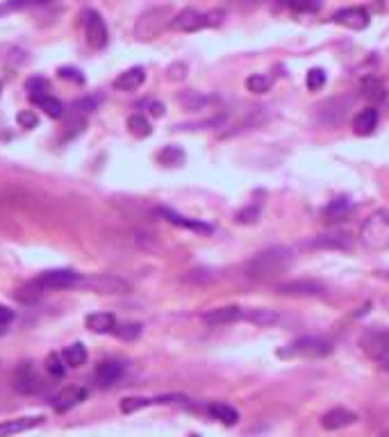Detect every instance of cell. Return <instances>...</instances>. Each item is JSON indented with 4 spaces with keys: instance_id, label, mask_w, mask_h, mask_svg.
I'll list each match as a JSON object with an SVG mask.
<instances>
[{
    "instance_id": "29",
    "label": "cell",
    "mask_w": 389,
    "mask_h": 437,
    "mask_svg": "<svg viewBox=\"0 0 389 437\" xmlns=\"http://www.w3.org/2000/svg\"><path fill=\"white\" fill-rule=\"evenodd\" d=\"M312 246L317 249H348L350 246V240L346 235H323V237H317L315 242H312Z\"/></svg>"
},
{
    "instance_id": "35",
    "label": "cell",
    "mask_w": 389,
    "mask_h": 437,
    "mask_svg": "<svg viewBox=\"0 0 389 437\" xmlns=\"http://www.w3.org/2000/svg\"><path fill=\"white\" fill-rule=\"evenodd\" d=\"M112 333L117 335L119 340L132 342V340H137V337L141 335V324H123V326H117Z\"/></svg>"
},
{
    "instance_id": "5",
    "label": "cell",
    "mask_w": 389,
    "mask_h": 437,
    "mask_svg": "<svg viewBox=\"0 0 389 437\" xmlns=\"http://www.w3.org/2000/svg\"><path fill=\"white\" fill-rule=\"evenodd\" d=\"M360 347L364 353L389 371V328H371L360 337Z\"/></svg>"
},
{
    "instance_id": "26",
    "label": "cell",
    "mask_w": 389,
    "mask_h": 437,
    "mask_svg": "<svg viewBox=\"0 0 389 437\" xmlns=\"http://www.w3.org/2000/svg\"><path fill=\"white\" fill-rule=\"evenodd\" d=\"M32 103L39 107V110H43L46 114H48V117H52V119H59L64 114L62 101H59V98H55V96H50V94H46L41 98H34Z\"/></svg>"
},
{
    "instance_id": "44",
    "label": "cell",
    "mask_w": 389,
    "mask_h": 437,
    "mask_svg": "<svg viewBox=\"0 0 389 437\" xmlns=\"http://www.w3.org/2000/svg\"><path fill=\"white\" fill-rule=\"evenodd\" d=\"M185 71H187L185 64H173V66H169V78L171 80H182L185 78Z\"/></svg>"
},
{
    "instance_id": "48",
    "label": "cell",
    "mask_w": 389,
    "mask_h": 437,
    "mask_svg": "<svg viewBox=\"0 0 389 437\" xmlns=\"http://www.w3.org/2000/svg\"><path fill=\"white\" fill-rule=\"evenodd\" d=\"M0 91H3V82H0Z\"/></svg>"
},
{
    "instance_id": "33",
    "label": "cell",
    "mask_w": 389,
    "mask_h": 437,
    "mask_svg": "<svg viewBox=\"0 0 389 437\" xmlns=\"http://www.w3.org/2000/svg\"><path fill=\"white\" fill-rule=\"evenodd\" d=\"M157 159L166 166H178L185 162V153H182L178 146H166V148L157 155Z\"/></svg>"
},
{
    "instance_id": "45",
    "label": "cell",
    "mask_w": 389,
    "mask_h": 437,
    "mask_svg": "<svg viewBox=\"0 0 389 437\" xmlns=\"http://www.w3.org/2000/svg\"><path fill=\"white\" fill-rule=\"evenodd\" d=\"M12 319H14V312L10 308H5V305H0V328H5Z\"/></svg>"
},
{
    "instance_id": "32",
    "label": "cell",
    "mask_w": 389,
    "mask_h": 437,
    "mask_svg": "<svg viewBox=\"0 0 389 437\" xmlns=\"http://www.w3.org/2000/svg\"><path fill=\"white\" fill-rule=\"evenodd\" d=\"M148 405H155V403H152V398H143V396H128V398H123V401H121L119 408H121V412H123V415H132V412L148 408Z\"/></svg>"
},
{
    "instance_id": "4",
    "label": "cell",
    "mask_w": 389,
    "mask_h": 437,
    "mask_svg": "<svg viewBox=\"0 0 389 437\" xmlns=\"http://www.w3.org/2000/svg\"><path fill=\"white\" fill-rule=\"evenodd\" d=\"M332 351L330 342L321 340V337H301L287 347L276 351V356L282 360H294V358H323Z\"/></svg>"
},
{
    "instance_id": "9",
    "label": "cell",
    "mask_w": 389,
    "mask_h": 437,
    "mask_svg": "<svg viewBox=\"0 0 389 437\" xmlns=\"http://www.w3.org/2000/svg\"><path fill=\"white\" fill-rule=\"evenodd\" d=\"M350 107V98H330L319 107V121L326 126H337L344 121L346 112Z\"/></svg>"
},
{
    "instance_id": "7",
    "label": "cell",
    "mask_w": 389,
    "mask_h": 437,
    "mask_svg": "<svg viewBox=\"0 0 389 437\" xmlns=\"http://www.w3.org/2000/svg\"><path fill=\"white\" fill-rule=\"evenodd\" d=\"M12 387L17 389L19 394H23V396H30V394L39 392V389H41V378H39V373H37V369L32 367V362L19 365V369L14 371V376H12Z\"/></svg>"
},
{
    "instance_id": "21",
    "label": "cell",
    "mask_w": 389,
    "mask_h": 437,
    "mask_svg": "<svg viewBox=\"0 0 389 437\" xmlns=\"http://www.w3.org/2000/svg\"><path fill=\"white\" fill-rule=\"evenodd\" d=\"M85 324L91 333L103 335V333H112L114 328H117V317H114L112 312H94L85 319Z\"/></svg>"
},
{
    "instance_id": "34",
    "label": "cell",
    "mask_w": 389,
    "mask_h": 437,
    "mask_svg": "<svg viewBox=\"0 0 389 437\" xmlns=\"http://www.w3.org/2000/svg\"><path fill=\"white\" fill-rule=\"evenodd\" d=\"M26 89L30 91V101H34V98H41L50 91V82L46 78H30L26 82Z\"/></svg>"
},
{
    "instance_id": "31",
    "label": "cell",
    "mask_w": 389,
    "mask_h": 437,
    "mask_svg": "<svg viewBox=\"0 0 389 437\" xmlns=\"http://www.w3.org/2000/svg\"><path fill=\"white\" fill-rule=\"evenodd\" d=\"M271 87H273V80L269 75H262V73L248 75V80H246V89L250 94H266V91H271Z\"/></svg>"
},
{
    "instance_id": "40",
    "label": "cell",
    "mask_w": 389,
    "mask_h": 437,
    "mask_svg": "<svg viewBox=\"0 0 389 437\" xmlns=\"http://www.w3.org/2000/svg\"><path fill=\"white\" fill-rule=\"evenodd\" d=\"M17 121H19V126H21V128H26V130H32V128L39 126V117H37V114H34L32 110H23V112H19Z\"/></svg>"
},
{
    "instance_id": "11",
    "label": "cell",
    "mask_w": 389,
    "mask_h": 437,
    "mask_svg": "<svg viewBox=\"0 0 389 437\" xmlns=\"http://www.w3.org/2000/svg\"><path fill=\"white\" fill-rule=\"evenodd\" d=\"M332 21L348 30H364L369 26V12L364 7H344L332 14Z\"/></svg>"
},
{
    "instance_id": "15",
    "label": "cell",
    "mask_w": 389,
    "mask_h": 437,
    "mask_svg": "<svg viewBox=\"0 0 389 437\" xmlns=\"http://www.w3.org/2000/svg\"><path fill=\"white\" fill-rule=\"evenodd\" d=\"M87 396H89V392L85 387H78V385L66 387L55 398H52V408H55L57 412H66V410L75 408V405H80Z\"/></svg>"
},
{
    "instance_id": "39",
    "label": "cell",
    "mask_w": 389,
    "mask_h": 437,
    "mask_svg": "<svg viewBox=\"0 0 389 437\" xmlns=\"http://www.w3.org/2000/svg\"><path fill=\"white\" fill-rule=\"evenodd\" d=\"M289 5H292L296 12H317L321 10L323 0H289Z\"/></svg>"
},
{
    "instance_id": "49",
    "label": "cell",
    "mask_w": 389,
    "mask_h": 437,
    "mask_svg": "<svg viewBox=\"0 0 389 437\" xmlns=\"http://www.w3.org/2000/svg\"><path fill=\"white\" fill-rule=\"evenodd\" d=\"M189 437H201V435H189Z\"/></svg>"
},
{
    "instance_id": "30",
    "label": "cell",
    "mask_w": 389,
    "mask_h": 437,
    "mask_svg": "<svg viewBox=\"0 0 389 437\" xmlns=\"http://www.w3.org/2000/svg\"><path fill=\"white\" fill-rule=\"evenodd\" d=\"M128 128H130V133L134 137H139V139H143V137H148L152 133L150 121L143 117V114H132V117L128 119Z\"/></svg>"
},
{
    "instance_id": "47",
    "label": "cell",
    "mask_w": 389,
    "mask_h": 437,
    "mask_svg": "<svg viewBox=\"0 0 389 437\" xmlns=\"http://www.w3.org/2000/svg\"><path fill=\"white\" fill-rule=\"evenodd\" d=\"M37 5H46V3H52V0H34Z\"/></svg>"
},
{
    "instance_id": "17",
    "label": "cell",
    "mask_w": 389,
    "mask_h": 437,
    "mask_svg": "<svg viewBox=\"0 0 389 437\" xmlns=\"http://www.w3.org/2000/svg\"><path fill=\"white\" fill-rule=\"evenodd\" d=\"M46 421V417H21V419H12V421H3L0 424V437H12L17 433H26L30 428L41 426Z\"/></svg>"
},
{
    "instance_id": "14",
    "label": "cell",
    "mask_w": 389,
    "mask_h": 437,
    "mask_svg": "<svg viewBox=\"0 0 389 437\" xmlns=\"http://www.w3.org/2000/svg\"><path fill=\"white\" fill-rule=\"evenodd\" d=\"M241 319H243V308H239V305H223V308H215L203 314V321L210 326H226Z\"/></svg>"
},
{
    "instance_id": "20",
    "label": "cell",
    "mask_w": 389,
    "mask_h": 437,
    "mask_svg": "<svg viewBox=\"0 0 389 437\" xmlns=\"http://www.w3.org/2000/svg\"><path fill=\"white\" fill-rule=\"evenodd\" d=\"M143 80H146V71H143L141 66H132V68H128L126 73H121L117 80H114V89H119V91H134V89H139Z\"/></svg>"
},
{
    "instance_id": "43",
    "label": "cell",
    "mask_w": 389,
    "mask_h": 437,
    "mask_svg": "<svg viewBox=\"0 0 389 437\" xmlns=\"http://www.w3.org/2000/svg\"><path fill=\"white\" fill-rule=\"evenodd\" d=\"M26 3H28V0H7V3L0 5V17H3V14H10V12L21 10V7H26Z\"/></svg>"
},
{
    "instance_id": "37",
    "label": "cell",
    "mask_w": 389,
    "mask_h": 437,
    "mask_svg": "<svg viewBox=\"0 0 389 437\" xmlns=\"http://www.w3.org/2000/svg\"><path fill=\"white\" fill-rule=\"evenodd\" d=\"M305 84H308L310 91H319L326 84V73L323 68H312V71L308 73V80H305Z\"/></svg>"
},
{
    "instance_id": "2",
    "label": "cell",
    "mask_w": 389,
    "mask_h": 437,
    "mask_svg": "<svg viewBox=\"0 0 389 437\" xmlns=\"http://www.w3.org/2000/svg\"><path fill=\"white\" fill-rule=\"evenodd\" d=\"M289 266V253L285 249L262 251L246 264V275L253 280H269Z\"/></svg>"
},
{
    "instance_id": "25",
    "label": "cell",
    "mask_w": 389,
    "mask_h": 437,
    "mask_svg": "<svg viewBox=\"0 0 389 437\" xmlns=\"http://www.w3.org/2000/svg\"><path fill=\"white\" fill-rule=\"evenodd\" d=\"M362 96L367 98V101H371V105H378V103H383L385 101V96H387V91H385V84L380 82L378 78H367L362 82Z\"/></svg>"
},
{
    "instance_id": "28",
    "label": "cell",
    "mask_w": 389,
    "mask_h": 437,
    "mask_svg": "<svg viewBox=\"0 0 389 437\" xmlns=\"http://www.w3.org/2000/svg\"><path fill=\"white\" fill-rule=\"evenodd\" d=\"M64 362L68 367H73V369H78V367L85 365L87 362V349H85V344L75 342L68 349H64Z\"/></svg>"
},
{
    "instance_id": "8",
    "label": "cell",
    "mask_w": 389,
    "mask_h": 437,
    "mask_svg": "<svg viewBox=\"0 0 389 437\" xmlns=\"http://www.w3.org/2000/svg\"><path fill=\"white\" fill-rule=\"evenodd\" d=\"M85 35H87V43L94 50H103L108 46V26H105L103 17L98 12H87V21H85Z\"/></svg>"
},
{
    "instance_id": "1",
    "label": "cell",
    "mask_w": 389,
    "mask_h": 437,
    "mask_svg": "<svg viewBox=\"0 0 389 437\" xmlns=\"http://www.w3.org/2000/svg\"><path fill=\"white\" fill-rule=\"evenodd\" d=\"M360 242L367 251L385 253L389 251V210H376L371 217L362 224Z\"/></svg>"
},
{
    "instance_id": "27",
    "label": "cell",
    "mask_w": 389,
    "mask_h": 437,
    "mask_svg": "<svg viewBox=\"0 0 389 437\" xmlns=\"http://www.w3.org/2000/svg\"><path fill=\"white\" fill-rule=\"evenodd\" d=\"M348 212H350V203L346 201V198H339V201L330 203L323 210V219L330 221V224H332V221L337 224V221H344L348 217Z\"/></svg>"
},
{
    "instance_id": "10",
    "label": "cell",
    "mask_w": 389,
    "mask_h": 437,
    "mask_svg": "<svg viewBox=\"0 0 389 437\" xmlns=\"http://www.w3.org/2000/svg\"><path fill=\"white\" fill-rule=\"evenodd\" d=\"M171 28L180 30V32H196V30L208 28V14L187 7V10H182L180 14H175L171 21Z\"/></svg>"
},
{
    "instance_id": "42",
    "label": "cell",
    "mask_w": 389,
    "mask_h": 437,
    "mask_svg": "<svg viewBox=\"0 0 389 437\" xmlns=\"http://www.w3.org/2000/svg\"><path fill=\"white\" fill-rule=\"evenodd\" d=\"M59 78H62V80H73V82H78V84L85 82V75H82V71H78V68H71V66H62V68H59Z\"/></svg>"
},
{
    "instance_id": "16",
    "label": "cell",
    "mask_w": 389,
    "mask_h": 437,
    "mask_svg": "<svg viewBox=\"0 0 389 437\" xmlns=\"http://www.w3.org/2000/svg\"><path fill=\"white\" fill-rule=\"evenodd\" d=\"M355 421H357V415L353 410L332 408L321 417V426L326 428V431H341V428H346V426H353Z\"/></svg>"
},
{
    "instance_id": "12",
    "label": "cell",
    "mask_w": 389,
    "mask_h": 437,
    "mask_svg": "<svg viewBox=\"0 0 389 437\" xmlns=\"http://www.w3.org/2000/svg\"><path fill=\"white\" fill-rule=\"evenodd\" d=\"M126 373V367L117 362V360H105V362H101L96 367V382L98 387H114L117 382L123 378Z\"/></svg>"
},
{
    "instance_id": "41",
    "label": "cell",
    "mask_w": 389,
    "mask_h": 437,
    "mask_svg": "<svg viewBox=\"0 0 389 437\" xmlns=\"http://www.w3.org/2000/svg\"><path fill=\"white\" fill-rule=\"evenodd\" d=\"M98 98L96 96H85V98H78V101L73 103V110L75 112H94L98 107Z\"/></svg>"
},
{
    "instance_id": "6",
    "label": "cell",
    "mask_w": 389,
    "mask_h": 437,
    "mask_svg": "<svg viewBox=\"0 0 389 437\" xmlns=\"http://www.w3.org/2000/svg\"><path fill=\"white\" fill-rule=\"evenodd\" d=\"M43 291H52V289H66V287H75L82 282V275L68 269H55V271H46L39 278L34 280Z\"/></svg>"
},
{
    "instance_id": "36",
    "label": "cell",
    "mask_w": 389,
    "mask_h": 437,
    "mask_svg": "<svg viewBox=\"0 0 389 437\" xmlns=\"http://www.w3.org/2000/svg\"><path fill=\"white\" fill-rule=\"evenodd\" d=\"M46 369H48V373L52 376V378H64L66 365L62 362V358H59L57 353H50L48 358H46Z\"/></svg>"
},
{
    "instance_id": "38",
    "label": "cell",
    "mask_w": 389,
    "mask_h": 437,
    "mask_svg": "<svg viewBox=\"0 0 389 437\" xmlns=\"http://www.w3.org/2000/svg\"><path fill=\"white\" fill-rule=\"evenodd\" d=\"M180 103L187 107V110H201V107L208 103V98L198 96L196 91H189V94H182L180 96Z\"/></svg>"
},
{
    "instance_id": "24",
    "label": "cell",
    "mask_w": 389,
    "mask_h": 437,
    "mask_svg": "<svg viewBox=\"0 0 389 437\" xmlns=\"http://www.w3.org/2000/svg\"><path fill=\"white\" fill-rule=\"evenodd\" d=\"M243 319L250 321V324L255 326H273L280 321V314L273 312V310H266V308H253V310H243Z\"/></svg>"
},
{
    "instance_id": "46",
    "label": "cell",
    "mask_w": 389,
    "mask_h": 437,
    "mask_svg": "<svg viewBox=\"0 0 389 437\" xmlns=\"http://www.w3.org/2000/svg\"><path fill=\"white\" fill-rule=\"evenodd\" d=\"M150 114L152 117H164V105L162 103H150Z\"/></svg>"
},
{
    "instance_id": "22",
    "label": "cell",
    "mask_w": 389,
    "mask_h": 437,
    "mask_svg": "<svg viewBox=\"0 0 389 437\" xmlns=\"http://www.w3.org/2000/svg\"><path fill=\"white\" fill-rule=\"evenodd\" d=\"M208 410H210L212 419H217L219 424H223V426H237L239 424V412L235 410L232 405H228V403H212Z\"/></svg>"
},
{
    "instance_id": "18",
    "label": "cell",
    "mask_w": 389,
    "mask_h": 437,
    "mask_svg": "<svg viewBox=\"0 0 389 437\" xmlns=\"http://www.w3.org/2000/svg\"><path fill=\"white\" fill-rule=\"evenodd\" d=\"M378 128V110L376 107H367V110H362L357 117L353 119V133L360 135V137H369L376 133Z\"/></svg>"
},
{
    "instance_id": "13",
    "label": "cell",
    "mask_w": 389,
    "mask_h": 437,
    "mask_svg": "<svg viewBox=\"0 0 389 437\" xmlns=\"http://www.w3.org/2000/svg\"><path fill=\"white\" fill-rule=\"evenodd\" d=\"M323 285L317 280H287V282H278V291L287 296H317L323 294Z\"/></svg>"
},
{
    "instance_id": "3",
    "label": "cell",
    "mask_w": 389,
    "mask_h": 437,
    "mask_svg": "<svg viewBox=\"0 0 389 437\" xmlns=\"http://www.w3.org/2000/svg\"><path fill=\"white\" fill-rule=\"evenodd\" d=\"M173 21L171 7H152V10L143 12L139 21L134 26V37L139 41H150L162 32L164 28H169Z\"/></svg>"
},
{
    "instance_id": "23",
    "label": "cell",
    "mask_w": 389,
    "mask_h": 437,
    "mask_svg": "<svg viewBox=\"0 0 389 437\" xmlns=\"http://www.w3.org/2000/svg\"><path fill=\"white\" fill-rule=\"evenodd\" d=\"M89 285L94 287L98 294H121V291L128 289V285L123 280L112 278V275H98V278L89 280Z\"/></svg>"
},
{
    "instance_id": "19",
    "label": "cell",
    "mask_w": 389,
    "mask_h": 437,
    "mask_svg": "<svg viewBox=\"0 0 389 437\" xmlns=\"http://www.w3.org/2000/svg\"><path fill=\"white\" fill-rule=\"evenodd\" d=\"M162 217L169 221V224L178 226V228H187V230H194V233H203V235H210L212 233V226L210 224H203V221L198 219H187V217H180V214H175L171 210H157Z\"/></svg>"
}]
</instances>
